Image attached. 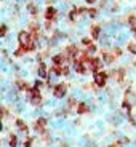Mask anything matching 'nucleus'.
<instances>
[{"mask_svg": "<svg viewBox=\"0 0 136 147\" xmlns=\"http://www.w3.org/2000/svg\"><path fill=\"white\" fill-rule=\"evenodd\" d=\"M125 142H127V139L123 138V139H120V141H115V142H112L109 147H122V146H123Z\"/></svg>", "mask_w": 136, "mask_h": 147, "instance_id": "obj_19", "label": "nucleus"}, {"mask_svg": "<svg viewBox=\"0 0 136 147\" xmlns=\"http://www.w3.org/2000/svg\"><path fill=\"white\" fill-rule=\"evenodd\" d=\"M16 125H18V128L21 129V131L27 133V125H26V123H24L22 120H19V118H18V120H16Z\"/></svg>", "mask_w": 136, "mask_h": 147, "instance_id": "obj_17", "label": "nucleus"}, {"mask_svg": "<svg viewBox=\"0 0 136 147\" xmlns=\"http://www.w3.org/2000/svg\"><path fill=\"white\" fill-rule=\"evenodd\" d=\"M78 53H80V51H78L77 45H69V47L64 50V55H66L67 59H69V61H72V63H74V59L78 56Z\"/></svg>", "mask_w": 136, "mask_h": 147, "instance_id": "obj_4", "label": "nucleus"}, {"mask_svg": "<svg viewBox=\"0 0 136 147\" xmlns=\"http://www.w3.org/2000/svg\"><path fill=\"white\" fill-rule=\"evenodd\" d=\"M87 15H90L91 18H95V16L98 15V11H96L95 8H90V10H87Z\"/></svg>", "mask_w": 136, "mask_h": 147, "instance_id": "obj_23", "label": "nucleus"}, {"mask_svg": "<svg viewBox=\"0 0 136 147\" xmlns=\"http://www.w3.org/2000/svg\"><path fill=\"white\" fill-rule=\"evenodd\" d=\"M115 58H117V56L114 55V51H112V53H107V51H103V59H104V63H107V64H110V63H114V61H115Z\"/></svg>", "mask_w": 136, "mask_h": 147, "instance_id": "obj_12", "label": "nucleus"}, {"mask_svg": "<svg viewBox=\"0 0 136 147\" xmlns=\"http://www.w3.org/2000/svg\"><path fill=\"white\" fill-rule=\"evenodd\" d=\"M27 10H29L34 16L37 15V8H35V5H34V3H29V5H27Z\"/></svg>", "mask_w": 136, "mask_h": 147, "instance_id": "obj_21", "label": "nucleus"}, {"mask_svg": "<svg viewBox=\"0 0 136 147\" xmlns=\"http://www.w3.org/2000/svg\"><path fill=\"white\" fill-rule=\"evenodd\" d=\"M40 75L42 77H47V67H45L43 63H40Z\"/></svg>", "mask_w": 136, "mask_h": 147, "instance_id": "obj_22", "label": "nucleus"}, {"mask_svg": "<svg viewBox=\"0 0 136 147\" xmlns=\"http://www.w3.org/2000/svg\"><path fill=\"white\" fill-rule=\"evenodd\" d=\"M99 34H101V26L99 24H93L91 26V38H99Z\"/></svg>", "mask_w": 136, "mask_h": 147, "instance_id": "obj_15", "label": "nucleus"}, {"mask_svg": "<svg viewBox=\"0 0 136 147\" xmlns=\"http://www.w3.org/2000/svg\"><path fill=\"white\" fill-rule=\"evenodd\" d=\"M128 51L131 53V55H136V43L135 42H130L128 43Z\"/></svg>", "mask_w": 136, "mask_h": 147, "instance_id": "obj_20", "label": "nucleus"}, {"mask_svg": "<svg viewBox=\"0 0 136 147\" xmlns=\"http://www.w3.org/2000/svg\"><path fill=\"white\" fill-rule=\"evenodd\" d=\"M88 69L91 72H98V70L103 69V63H101L99 58H91V61L88 63Z\"/></svg>", "mask_w": 136, "mask_h": 147, "instance_id": "obj_7", "label": "nucleus"}, {"mask_svg": "<svg viewBox=\"0 0 136 147\" xmlns=\"http://www.w3.org/2000/svg\"><path fill=\"white\" fill-rule=\"evenodd\" d=\"M83 13H87V10L85 8H80V7H75L72 8V11H70V15H69V19L70 21H75V19L78 18L80 15H83Z\"/></svg>", "mask_w": 136, "mask_h": 147, "instance_id": "obj_9", "label": "nucleus"}, {"mask_svg": "<svg viewBox=\"0 0 136 147\" xmlns=\"http://www.w3.org/2000/svg\"><path fill=\"white\" fill-rule=\"evenodd\" d=\"M37 133H47V118L40 117L39 120H35V125H34Z\"/></svg>", "mask_w": 136, "mask_h": 147, "instance_id": "obj_8", "label": "nucleus"}, {"mask_svg": "<svg viewBox=\"0 0 136 147\" xmlns=\"http://www.w3.org/2000/svg\"><path fill=\"white\" fill-rule=\"evenodd\" d=\"M114 55H115V56H117V58H118V56L122 55V50H120V48H114Z\"/></svg>", "mask_w": 136, "mask_h": 147, "instance_id": "obj_25", "label": "nucleus"}, {"mask_svg": "<svg viewBox=\"0 0 136 147\" xmlns=\"http://www.w3.org/2000/svg\"><path fill=\"white\" fill-rule=\"evenodd\" d=\"M66 93H67V85L66 83H59L53 88V94H55L56 98H64Z\"/></svg>", "mask_w": 136, "mask_h": 147, "instance_id": "obj_6", "label": "nucleus"}, {"mask_svg": "<svg viewBox=\"0 0 136 147\" xmlns=\"http://www.w3.org/2000/svg\"><path fill=\"white\" fill-rule=\"evenodd\" d=\"M50 72H53L55 75H67V74H69V67H67V64H63V66L53 64Z\"/></svg>", "mask_w": 136, "mask_h": 147, "instance_id": "obj_5", "label": "nucleus"}, {"mask_svg": "<svg viewBox=\"0 0 136 147\" xmlns=\"http://www.w3.org/2000/svg\"><path fill=\"white\" fill-rule=\"evenodd\" d=\"M39 88H40V83H35V86H34V88L29 91V93H30V102H32L34 106H39V104H42V96H40Z\"/></svg>", "mask_w": 136, "mask_h": 147, "instance_id": "obj_3", "label": "nucleus"}, {"mask_svg": "<svg viewBox=\"0 0 136 147\" xmlns=\"http://www.w3.org/2000/svg\"><path fill=\"white\" fill-rule=\"evenodd\" d=\"M93 78H95V85H96V86H99V88H103V86H106V83H107L109 74H106L104 70H98V72H95Z\"/></svg>", "mask_w": 136, "mask_h": 147, "instance_id": "obj_2", "label": "nucleus"}, {"mask_svg": "<svg viewBox=\"0 0 136 147\" xmlns=\"http://www.w3.org/2000/svg\"><path fill=\"white\" fill-rule=\"evenodd\" d=\"M75 110H77V114H88V112H90V107L87 106L85 102H77Z\"/></svg>", "mask_w": 136, "mask_h": 147, "instance_id": "obj_13", "label": "nucleus"}, {"mask_svg": "<svg viewBox=\"0 0 136 147\" xmlns=\"http://www.w3.org/2000/svg\"><path fill=\"white\" fill-rule=\"evenodd\" d=\"M128 24H130V29H131L133 32L136 34V16H135V15L128 18Z\"/></svg>", "mask_w": 136, "mask_h": 147, "instance_id": "obj_16", "label": "nucleus"}, {"mask_svg": "<svg viewBox=\"0 0 136 147\" xmlns=\"http://www.w3.org/2000/svg\"><path fill=\"white\" fill-rule=\"evenodd\" d=\"M123 109L128 112V117L131 118V109L133 106H136V94L131 91V90H127L125 91V96H123Z\"/></svg>", "mask_w": 136, "mask_h": 147, "instance_id": "obj_1", "label": "nucleus"}, {"mask_svg": "<svg viewBox=\"0 0 136 147\" xmlns=\"http://www.w3.org/2000/svg\"><path fill=\"white\" fill-rule=\"evenodd\" d=\"M8 144H10L11 147H16L18 146V138H16L15 134H10V141H8Z\"/></svg>", "mask_w": 136, "mask_h": 147, "instance_id": "obj_18", "label": "nucleus"}, {"mask_svg": "<svg viewBox=\"0 0 136 147\" xmlns=\"http://www.w3.org/2000/svg\"><path fill=\"white\" fill-rule=\"evenodd\" d=\"M82 43H83L85 47H90V45H93V42L90 40V38H83V40H82Z\"/></svg>", "mask_w": 136, "mask_h": 147, "instance_id": "obj_24", "label": "nucleus"}, {"mask_svg": "<svg viewBox=\"0 0 136 147\" xmlns=\"http://www.w3.org/2000/svg\"><path fill=\"white\" fill-rule=\"evenodd\" d=\"M7 30H8V29H7V26L3 24V26H2V32H0V34H2V37H3L5 34H7Z\"/></svg>", "mask_w": 136, "mask_h": 147, "instance_id": "obj_26", "label": "nucleus"}, {"mask_svg": "<svg viewBox=\"0 0 136 147\" xmlns=\"http://www.w3.org/2000/svg\"><path fill=\"white\" fill-rule=\"evenodd\" d=\"M16 86H18L21 91H30V85L27 83V82H24V80H16Z\"/></svg>", "mask_w": 136, "mask_h": 147, "instance_id": "obj_11", "label": "nucleus"}, {"mask_svg": "<svg viewBox=\"0 0 136 147\" xmlns=\"http://www.w3.org/2000/svg\"><path fill=\"white\" fill-rule=\"evenodd\" d=\"M55 18H56V8L47 7V10H45V19L47 21H55Z\"/></svg>", "mask_w": 136, "mask_h": 147, "instance_id": "obj_10", "label": "nucleus"}, {"mask_svg": "<svg viewBox=\"0 0 136 147\" xmlns=\"http://www.w3.org/2000/svg\"><path fill=\"white\" fill-rule=\"evenodd\" d=\"M85 2H87V3H90V5H91V3H95L96 0H85Z\"/></svg>", "mask_w": 136, "mask_h": 147, "instance_id": "obj_27", "label": "nucleus"}, {"mask_svg": "<svg viewBox=\"0 0 136 147\" xmlns=\"http://www.w3.org/2000/svg\"><path fill=\"white\" fill-rule=\"evenodd\" d=\"M110 77H114V78H117L118 82H122V80H123V77H125V70H123V69L114 70V72H110Z\"/></svg>", "mask_w": 136, "mask_h": 147, "instance_id": "obj_14", "label": "nucleus"}]
</instances>
